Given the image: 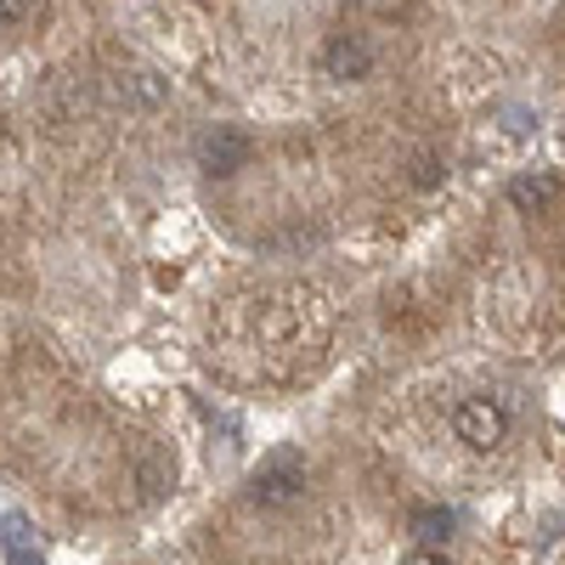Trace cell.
Returning <instances> with one entry per match:
<instances>
[{"instance_id": "6da1fadb", "label": "cell", "mask_w": 565, "mask_h": 565, "mask_svg": "<svg viewBox=\"0 0 565 565\" xmlns=\"http://www.w3.org/2000/svg\"><path fill=\"white\" fill-rule=\"evenodd\" d=\"M452 430H458L463 447L492 452V447H503V436H509V407H503L498 396H463L458 413H452Z\"/></svg>"}, {"instance_id": "7a4b0ae2", "label": "cell", "mask_w": 565, "mask_h": 565, "mask_svg": "<svg viewBox=\"0 0 565 565\" xmlns=\"http://www.w3.org/2000/svg\"><path fill=\"white\" fill-rule=\"evenodd\" d=\"M306 492V463H300V452H271L260 469H255V487H249V498L260 503V509H282V503H295Z\"/></svg>"}, {"instance_id": "3957f363", "label": "cell", "mask_w": 565, "mask_h": 565, "mask_svg": "<svg viewBox=\"0 0 565 565\" xmlns=\"http://www.w3.org/2000/svg\"><path fill=\"white\" fill-rule=\"evenodd\" d=\"M244 164H249V136L238 125H215L199 141V170L204 175H238Z\"/></svg>"}, {"instance_id": "277c9868", "label": "cell", "mask_w": 565, "mask_h": 565, "mask_svg": "<svg viewBox=\"0 0 565 565\" xmlns=\"http://www.w3.org/2000/svg\"><path fill=\"white\" fill-rule=\"evenodd\" d=\"M367 68H373V45L362 34H328V45H322V74L328 79L351 85V79H367Z\"/></svg>"}, {"instance_id": "5b68a950", "label": "cell", "mask_w": 565, "mask_h": 565, "mask_svg": "<svg viewBox=\"0 0 565 565\" xmlns=\"http://www.w3.org/2000/svg\"><path fill=\"white\" fill-rule=\"evenodd\" d=\"M565 199V181L559 175H521V181H509V204L521 210V215H543L548 204H559Z\"/></svg>"}, {"instance_id": "8992f818", "label": "cell", "mask_w": 565, "mask_h": 565, "mask_svg": "<svg viewBox=\"0 0 565 565\" xmlns=\"http://www.w3.org/2000/svg\"><path fill=\"white\" fill-rule=\"evenodd\" d=\"M0 543H7L12 565H45V554H40V543L29 537V521H23V514H7V521H0Z\"/></svg>"}, {"instance_id": "52a82bcc", "label": "cell", "mask_w": 565, "mask_h": 565, "mask_svg": "<svg viewBox=\"0 0 565 565\" xmlns=\"http://www.w3.org/2000/svg\"><path fill=\"white\" fill-rule=\"evenodd\" d=\"M413 537L441 548V543L452 537V509H418V514H413Z\"/></svg>"}, {"instance_id": "ba28073f", "label": "cell", "mask_w": 565, "mask_h": 565, "mask_svg": "<svg viewBox=\"0 0 565 565\" xmlns=\"http://www.w3.org/2000/svg\"><path fill=\"white\" fill-rule=\"evenodd\" d=\"M34 18V0H0V29H23Z\"/></svg>"}, {"instance_id": "9c48e42d", "label": "cell", "mask_w": 565, "mask_h": 565, "mask_svg": "<svg viewBox=\"0 0 565 565\" xmlns=\"http://www.w3.org/2000/svg\"><path fill=\"white\" fill-rule=\"evenodd\" d=\"M402 565H452V559H447V554H441L436 543H424V548H413V554H407Z\"/></svg>"}, {"instance_id": "30bf717a", "label": "cell", "mask_w": 565, "mask_h": 565, "mask_svg": "<svg viewBox=\"0 0 565 565\" xmlns=\"http://www.w3.org/2000/svg\"><path fill=\"white\" fill-rule=\"evenodd\" d=\"M430 181H441V164L424 159V164H418V186H430Z\"/></svg>"}]
</instances>
